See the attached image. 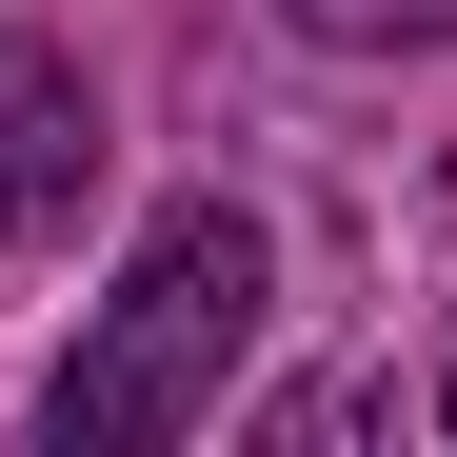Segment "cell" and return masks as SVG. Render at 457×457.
Listing matches in <instances>:
<instances>
[{
	"instance_id": "3",
	"label": "cell",
	"mask_w": 457,
	"mask_h": 457,
	"mask_svg": "<svg viewBox=\"0 0 457 457\" xmlns=\"http://www.w3.org/2000/svg\"><path fill=\"white\" fill-rule=\"evenodd\" d=\"M319 40H457V0H298Z\"/></svg>"
},
{
	"instance_id": "4",
	"label": "cell",
	"mask_w": 457,
	"mask_h": 457,
	"mask_svg": "<svg viewBox=\"0 0 457 457\" xmlns=\"http://www.w3.org/2000/svg\"><path fill=\"white\" fill-rule=\"evenodd\" d=\"M437 418H457V378H437Z\"/></svg>"
},
{
	"instance_id": "2",
	"label": "cell",
	"mask_w": 457,
	"mask_h": 457,
	"mask_svg": "<svg viewBox=\"0 0 457 457\" xmlns=\"http://www.w3.org/2000/svg\"><path fill=\"white\" fill-rule=\"evenodd\" d=\"M100 179V100H80V60L60 40H0V239H60Z\"/></svg>"
},
{
	"instance_id": "1",
	"label": "cell",
	"mask_w": 457,
	"mask_h": 457,
	"mask_svg": "<svg viewBox=\"0 0 457 457\" xmlns=\"http://www.w3.org/2000/svg\"><path fill=\"white\" fill-rule=\"evenodd\" d=\"M259 298H278L259 219H239V199H179L160 239L120 259V298L80 319V358L40 378V437H60V457H160V437H199V398H219L239 338H259Z\"/></svg>"
}]
</instances>
